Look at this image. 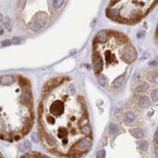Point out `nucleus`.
I'll list each match as a JSON object with an SVG mask.
<instances>
[{
	"label": "nucleus",
	"instance_id": "nucleus-1",
	"mask_svg": "<svg viewBox=\"0 0 158 158\" xmlns=\"http://www.w3.org/2000/svg\"><path fill=\"white\" fill-rule=\"evenodd\" d=\"M38 127L43 147L58 157L80 158L91 149L86 102L70 77H54L44 85Z\"/></svg>",
	"mask_w": 158,
	"mask_h": 158
},
{
	"label": "nucleus",
	"instance_id": "nucleus-2",
	"mask_svg": "<svg viewBox=\"0 0 158 158\" xmlns=\"http://www.w3.org/2000/svg\"><path fill=\"white\" fill-rule=\"evenodd\" d=\"M34 120L32 85L22 75H0V139L19 140Z\"/></svg>",
	"mask_w": 158,
	"mask_h": 158
},
{
	"label": "nucleus",
	"instance_id": "nucleus-3",
	"mask_svg": "<svg viewBox=\"0 0 158 158\" xmlns=\"http://www.w3.org/2000/svg\"><path fill=\"white\" fill-rule=\"evenodd\" d=\"M20 158H50V157H47V156H44V154H40L38 152H29V153L22 156Z\"/></svg>",
	"mask_w": 158,
	"mask_h": 158
},
{
	"label": "nucleus",
	"instance_id": "nucleus-4",
	"mask_svg": "<svg viewBox=\"0 0 158 158\" xmlns=\"http://www.w3.org/2000/svg\"><path fill=\"white\" fill-rule=\"evenodd\" d=\"M134 121H135V114H134V113H130V111H129V113H127V114L124 115V123H125V124H129V125H130V124L134 123Z\"/></svg>",
	"mask_w": 158,
	"mask_h": 158
},
{
	"label": "nucleus",
	"instance_id": "nucleus-5",
	"mask_svg": "<svg viewBox=\"0 0 158 158\" xmlns=\"http://www.w3.org/2000/svg\"><path fill=\"white\" fill-rule=\"evenodd\" d=\"M150 105V100L147 96H140L139 98V106L140 108H149Z\"/></svg>",
	"mask_w": 158,
	"mask_h": 158
},
{
	"label": "nucleus",
	"instance_id": "nucleus-6",
	"mask_svg": "<svg viewBox=\"0 0 158 158\" xmlns=\"http://www.w3.org/2000/svg\"><path fill=\"white\" fill-rule=\"evenodd\" d=\"M130 134H132L134 138H142V137H143V130L140 128H133L130 130Z\"/></svg>",
	"mask_w": 158,
	"mask_h": 158
},
{
	"label": "nucleus",
	"instance_id": "nucleus-7",
	"mask_svg": "<svg viewBox=\"0 0 158 158\" xmlns=\"http://www.w3.org/2000/svg\"><path fill=\"white\" fill-rule=\"evenodd\" d=\"M63 1H65V0H52V8L54 10L61 9L62 5H63Z\"/></svg>",
	"mask_w": 158,
	"mask_h": 158
},
{
	"label": "nucleus",
	"instance_id": "nucleus-8",
	"mask_svg": "<svg viewBox=\"0 0 158 158\" xmlns=\"http://www.w3.org/2000/svg\"><path fill=\"white\" fill-rule=\"evenodd\" d=\"M152 82H154V84H158V71H152L150 73H149V77H148Z\"/></svg>",
	"mask_w": 158,
	"mask_h": 158
},
{
	"label": "nucleus",
	"instance_id": "nucleus-9",
	"mask_svg": "<svg viewBox=\"0 0 158 158\" xmlns=\"http://www.w3.org/2000/svg\"><path fill=\"white\" fill-rule=\"evenodd\" d=\"M148 89V85L144 82V84H142V85H139L138 86V89H137V91L138 92H140V91H146V90Z\"/></svg>",
	"mask_w": 158,
	"mask_h": 158
},
{
	"label": "nucleus",
	"instance_id": "nucleus-10",
	"mask_svg": "<svg viewBox=\"0 0 158 158\" xmlns=\"http://www.w3.org/2000/svg\"><path fill=\"white\" fill-rule=\"evenodd\" d=\"M150 96H152V99L154 100V101H157L158 100V90H152Z\"/></svg>",
	"mask_w": 158,
	"mask_h": 158
},
{
	"label": "nucleus",
	"instance_id": "nucleus-11",
	"mask_svg": "<svg viewBox=\"0 0 158 158\" xmlns=\"http://www.w3.org/2000/svg\"><path fill=\"white\" fill-rule=\"evenodd\" d=\"M5 25H6V29H10V27H9V18H6V19H5Z\"/></svg>",
	"mask_w": 158,
	"mask_h": 158
},
{
	"label": "nucleus",
	"instance_id": "nucleus-12",
	"mask_svg": "<svg viewBox=\"0 0 158 158\" xmlns=\"http://www.w3.org/2000/svg\"><path fill=\"white\" fill-rule=\"evenodd\" d=\"M0 158H4V156H3V153L0 152Z\"/></svg>",
	"mask_w": 158,
	"mask_h": 158
},
{
	"label": "nucleus",
	"instance_id": "nucleus-13",
	"mask_svg": "<svg viewBox=\"0 0 158 158\" xmlns=\"http://www.w3.org/2000/svg\"><path fill=\"white\" fill-rule=\"evenodd\" d=\"M3 19V15H1V14H0V20Z\"/></svg>",
	"mask_w": 158,
	"mask_h": 158
},
{
	"label": "nucleus",
	"instance_id": "nucleus-14",
	"mask_svg": "<svg viewBox=\"0 0 158 158\" xmlns=\"http://www.w3.org/2000/svg\"><path fill=\"white\" fill-rule=\"evenodd\" d=\"M157 36H158V27H157Z\"/></svg>",
	"mask_w": 158,
	"mask_h": 158
}]
</instances>
